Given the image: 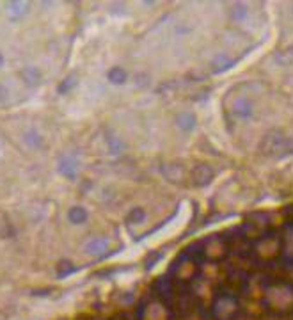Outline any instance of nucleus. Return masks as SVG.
<instances>
[{
    "label": "nucleus",
    "instance_id": "f257e3e1",
    "mask_svg": "<svg viewBox=\"0 0 293 320\" xmlns=\"http://www.w3.org/2000/svg\"><path fill=\"white\" fill-rule=\"evenodd\" d=\"M261 151H263L265 155L291 153V151H293L291 139H288V137H286L282 132L274 130V132H270V134H267V136H265L263 143H261Z\"/></svg>",
    "mask_w": 293,
    "mask_h": 320
},
{
    "label": "nucleus",
    "instance_id": "f03ea898",
    "mask_svg": "<svg viewBox=\"0 0 293 320\" xmlns=\"http://www.w3.org/2000/svg\"><path fill=\"white\" fill-rule=\"evenodd\" d=\"M110 249V242L109 238L105 237H98V238H91L86 244V252L91 256H105Z\"/></svg>",
    "mask_w": 293,
    "mask_h": 320
},
{
    "label": "nucleus",
    "instance_id": "7ed1b4c3",
    "mask_svg": "<svg viewBox=\"0 0 293 320\" xmlns=\"http://www.w3.org/2000/svg\"><path fill=\"white\" fill-rule=\"evenodd\" d=\"M215 173L208 164H201V166L194 167V173H192V180H194V185L197 187H204L208 185L211 180H213Z\"/></svg>",
    "mask_w": 293,
    "mask_h": 320
},
{
    "label": "nucleus",
    "instance_id": "20e7f679",
    "mask_svg": "<svg viewBox=\"0 0 293 320\" xmlns=\"http://www.w3.org/2000/svg\"><path fill=\"white\" fill-rule=\"evenodd\" d=\"M59 171L60 174H64L69 180H75L77 174H79V164H77L75 157L71 155H62L59 158Z\"/></svg>",
    "mask_w": 293,
    "mask_h": 320
},
{
    "label": "nucleus",
    "instance_id": "39448f33",
    "mask_svg": "<svg viewBox=\"0 0 293 320\" xmlns=\"http://www.w3.org/2000/svg\"><path fill=\"white\" fill-rule=\"evenodd\" d=\"M233 112L235 116L242 117V119H249L254 114V105L247 96H238L233 103Z\"/></svg>",
    "mask_w": 293,
    "mask_h": 320
},
{
    "label": "nucleus",
    "instance_id": "423d86ee",
    "mask_svg": "<svg viewBox=\"0 0 293 320\" xmlns=\"http://www.w3.org/2000/svg\"><path fill=\"white\" fill-rule=\"evenodd\" d=\"M235 64H237L235 57H230L228 53H218V55H215L213 60H211V70H213L215 73H222V72H228L230 68H233Z\"/></svg>",
    "mask_w": 293,
    "mask_h": 320
},
{
    "label": "nucleus",
    "instance_id": "0eeeda50",
    "mask_svg": "<svg viewBox=\"0 0 293 320\" xmlns=\"http://www.w3.org/2000/svg\"><path fill=\"white\" fill-rule=\"evenodd\" d=\"M29 11V2H22V0H13L8 2V15L11 20H20L27 15Z\"/></svg>",
    "mask_w": 293,
    "mask_h": 320
},
{
    "label": "nucleus",
    "instance_id": "6e6552de",
    "mask_svg": "<svg viewBox=\"0 0 293 320\" xmlns=\"http://www.w3.org/2000/svg\"><path fill=\"white\" fill-rule=\"evenodd\" d=\"M22 79H23V82H25L27 86L34 87V86H38V84L41 82V73H39V70L34 68V66H29V68H25L22 72Z\"/></svg>",
    "mask_w": 293,
    "mask_h": 320
},
{
    "label": "nucleus",
    "instance_id": "1a4fd4ad",
    "mask_svg": "<svg viewBox=\"0 0 293 320\" xmlns=\"http://www.w3.org/2000/svg\"><path fill=\"white\" fill-rule=\"evenodd\" d=\"M164 174H166V178L169 181L178 183V181L183 180V166H180V164H167L166 169H164Z\"/></svg>",
    "mask_w": 293,
    "mask_h": 320
},
{
    "label": "nucleus",
    "instance_id": "9d476101",
    "mask_svg": "<svg viewBox=\"0 0 293 320\" xmlns=\"http://www.w3.org/2000/svg\"><path fill=\"white\" fill-rule=\"evenodd\" d=\"M176 124L181 130H185V132H190L192 128L195 126V116L192 112H181L176 117Z\"/></svg>",
    "mask_w": 293,
    "mask_h": 320
},
{
    "label": "nucleus",
    "instance_id": "9b49d317",
    "mask_svg": "<svg viewBox=\"0 0 293 320\" xmlns=\"http://www.w3.org/2000/svg\"><path fill=\"white\" fill-rule=\"evenodd\" d=\"M68 221L71 224H82V222L87 221V210L82 207H73L68 212Z\"/></svg>",
    "mask_w": 293,
    "mask_h": 320
},
{
    "label": "nucleus",
    "instance_id": "f8f14e48",
    "mask_svg": "<svg viewBox=\"0 0 293 320\" xmlns=\"http://www.w3.org/2000/svg\"><path fill=\"white\" fill-rule=\"evenodd\" d=\"M107 77H109L110 82L116 84V86H121V84L126 82V72H124L123 68H112Z\"/></svg>",
    "mask_w": 293,
    "mask_h": 320
},
{
    "label": "nucleus",
    "instance_id": "ddd939ff",
    "mask_svg": "<svg viewBox=\"0 0 293 320\" xmlns=\"http://www.w3.org/2000/svg\"><path fill=\"white\" fill-rule=\"evenodd\" d=\"M247 16H249V11L244 4H235L233 11H231V18H233V22H244Z\"/></svg>",
    "mask_w": 293,
    "mask_h": 320
},
{
    "label": "nucleus",
    "instance_id": "4468645a",
    "mask_svg": "<svg viewBox=\"0 0 293 320\" xmlns=\"http://www.w3.org/2000/svg\"><path fill=\"white\" fill-rule=\"evenodd\" d=\"M23 139H25V143L29 144V146H32V148H38V146H41V144H43L41 136H39L36 130H29V132H25Z\"/></svg>",
    "mask_w": 293,
    "mask_h": 320
},
{
    "label": "nucleus",
    "instance_id": "2eb2a0df",
    "mask_svg": "<svg viewBox=\"0 0 293 320\" xmlns=\"http://www.w3.org/2000/svg\"><path fill=\"white\" fill-rule=\"evenodd\" d=\"M144 219H146V212H144L142 208H133V210L130 212V215H128V222H130V224H133V222H142Z\"/></svg>",
    "mask_w": 293,
    "mask_h": 320
},
{
    "label": "nucleus",
    "instance_id": "dca6fc26",
    "mask_svg": "<svg viewBox=\"0 0 293 320\" xmlns=\"http://www.w3.org/2000/svg\"><path fill=\"white\" fill-rule=\"evenodd\" d=\"M109 148H110V151H112L114 155H117L121 150H123V143H121L119 139H116V137H110V139H109Z\"/></svg>",
    "mask_w": 293,
    "mask_h": 320
},
{
    "label": "nucleus",
    "instance_id": "f3484780",
    "mask_svg": "<svg viewBox=\"0 0 293 320\" xmlns=\"http://www.w3.org/2000/svg\"><path fill=\"white\" fill-rule=\"evenodd\" d=\"M73 86H75V77H69V79L64 80L62 86L59 87V93H66V91H69Z\"/></svg>",
    "mask_w": 293,
    "mask_h": 320
},
{
    "label": "nucleus",
    "instance_id": "a211bd4d",
    "mask_svg": "<svg viewBox=\"0 0 293 320\" xmlns=\"http://www.w3.org/2000/svg\"><path fill=\"white\" fill-rule=\"evenodd\" d=\"M8 96H9V89L4 86V84L0 82V103L8 102Z\"/></svg>",
    "mask_w": 293,
    "mask_h": 320
},
{
    "label": "nucleus",
    "instance_id": "6ab92c4d",
    "mask_svg": "<svg viewBox=\"0 0 293 320\" xmlns=\"http://www.w3.org/2000/svg\"><path fill=\"white\" fill-rule=\"evenodd\" d=\"M2 66H4V55L0 53V68H2Z\"/></svg>",
    "mask_w": 293,
    "mask_h": 320
}]
</instances>
